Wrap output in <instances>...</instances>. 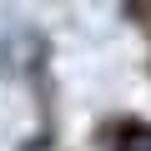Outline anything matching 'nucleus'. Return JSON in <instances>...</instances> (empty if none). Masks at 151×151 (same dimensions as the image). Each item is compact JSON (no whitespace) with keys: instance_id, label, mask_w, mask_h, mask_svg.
<instances>
[{"instance_id":"nucleus-1","label":"nucleus","mask_w":151,"mask_h":151,"mask_svg":"<svg viewBox=\"0 0 151 151\" xmlns=\"http://www.w3.org/2000/svg\"><path fill=\"white\" fill-rule=\"evenodd\" d=\"M121 151H151V131H131L121 141Z\"/></svg>"}]
</instances>
